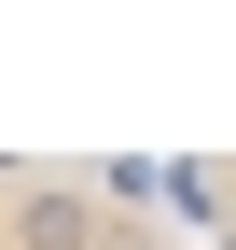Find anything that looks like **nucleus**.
I'll use <instances>...</instances> for the list:
<instances>
[{
	"label": "nucleus",
	"mask_w": 236,
	"mask_h": 250,
	"mask_svg": "<svg viewBox=\"0 0 236 250\" xmlns=\"http://www.w3.org/2000/svg\"><path fill=\"white\" fill-rule=\"evenodd\" d=\"M181 195H195V223H209V250H236V153H195Z\"/></svg>",
	"instance_id": "f03ea898"
},
{
	"label": "nucleus",
	"mask_w": 236,
	"mask_h": 250,
	"mask_svg": "<svg viewBox=\"0 0 236 250\" xmlns=\"http://www.w3.org/2000/svg\"><path fill=\"white\" fill-rule=\"evenodd\" d=\"M0 250H209L181 167H28L0 153Z\"/></svg>",
	"instance_id": "f257e3e1"
}]
</instances>
